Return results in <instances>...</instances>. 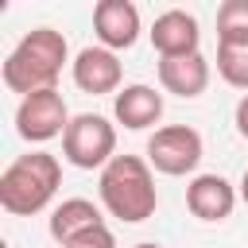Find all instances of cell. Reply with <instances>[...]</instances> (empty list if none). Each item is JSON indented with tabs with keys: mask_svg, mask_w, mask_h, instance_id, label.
Here are the masks:
<instances>
[{
	"mask_svg": "<svg viewBox=\"0 0 248 248\" xmlns=\"http://www.w3.org/2000/svg\"><path fill=\"white\" fill-rule=\"evenodd\" d=\"M74 244H81V248H116V236H112V229H108V225H101V229H93V232L78 236Z\"/></svg>",
	"mask_w": 248,
	"mask_h": 248,
	"instance_id": "obj_16",
	"label": "cell"
},
{
	"mask_svg": "<svg viewBox=\"0 0 248 248\" xmlns=\"http://www.w3.org/2000/svg\"><path fill=\"white\" fill-rule=\"evenodd\" d=\"M240 202H244V205H248V170H244V174H240Z\"/></svg>",
	"mask_w": 248,
	"mask_h": 248,
	"instance_id": "obj_18",
	"label": "cell"
},
{
	"mask_svg": "<svg viewBox=\"0 0 248 248\" xmlns=\"http://www.w3.org/2000/svg\"><path fill=\"white\" fill-rule=\"evenodd\" d=\"M217 43H248V0H225L217 8Z\"/></svg>",
	"mask_w": 248,
	"mask_h": 248,
	"instance_id": "obj_15",
	"label": "cell"
},
{
	"mask_svg": "<svg viewBox=\"0 0 248 248\" xmlns=\"http://www.w3.org/2000/svg\"><path fill=\"white\" fill-rule=\"evenodd\" d=\"M136 248H163V244H155V240H143V244H136Z\"/></svg>",
	"mask_w": 248,
	"mask_h": 248,
	"instance_id": "obj_19",
	"label": "cell"
},
{
	"mask_svg": "<svg viewBox=\"0 0 248 248\" xmlns=\"http://www.w3.org/2000/svg\"><path fill=\"white\" fill-rule=\"evenodd\" d=\"M70 120L74 116H70V108H66L58 89H39V93L23 97L19 108H16V132L27 143H46L54 136H66Z\"/></svg>",
	"mask_w": 248,
	"mask_h": 248,
	"instance_id": "obj_6",
	"label": "cell"
},
{
	"mask_svg": "<svg viewBox=\"0 0 248 248\" xmlns=\"http://www.w3.org/2000/svg\"><path fill=\"white\" fill-rule=\"evenodd\" d=\"M202 155H205V143H202V136L190 124L155 128V136L147 140V163H151V170H159L167 178L194 174L198 163H202Z\"/></svg>",
	"mask_w": 248,
	"mask_h": 248,
	"instance_id": "obj_5",
	"label": "cell"
},
{
	"mask_svg": "<svg viewBox=\"0 0 248 248\" xmlns=\"http://www.w3.org/2000/svg\"><path fill=\"white\" fill-rule=\"evenodd\" d=\"M112 116H116V124H124L132 132H143V128L159 124V116H163V93L151 89V85H140V81L124 85L112 97Z\"/></svg>",
	"mask_w": 248,
	"mask_h": 248,
	"instance_id": "obj_12",
	"label": "cell"
},
{
	"mask_svg": "<svg viewBox=\"0 0 248 248\" xmlns=\"http://www.w3.org/2000/svg\"><path fill=\"white\" fill-rule=\"evenodd\" d=\"M93 31H97L101 46L128 50L140 39V8L132 0H101L93 8Z\"/></svg>",
	"mask_w": 248,
	"mask_h": 248,
	"instance_id": "obj_9",
	"label": "cell"
},
{
	"mask_svg": "<svg viewBox=\"0 0 248 248\" xmlns=\"http://www.w3.org/2000/svg\"><path fill=\"white\" fill-rule=\"evenodd\" d=\"M66 62H70L66 35L54 27H35L4 58V85L12 93H19V101L39 93V89H58L54 81H58Z\"/></svg>",
	"mask_w": 248,
	"mask_h": 248,
	"instance_id": "obj_1",
	"label": "cell"
},
{
	"mask_svg": "<svg viewBox=\"0 0 248 248\" xmlns=\"http://www.w3.org/2000/svg\"><path fill=\"white\" fill-rule=\"evenodd\" d=\"M236 202H240V190L225 174H194L190 186H186V209L198 221H209V225L232 217Z\"/></svg>",
	"mask_w": 248,
	"mask_h": 248,
	"instance_id": "obj_8",
	"label": "cell"
},
{
	"mask_svg": "<svg viewBox=\"0 0 248 248\" xmlns=\"http://www.w3.org/2000/svg\"><path fill=\"white\" fill-rule=\"evenodd\" d=\"M159 85L182 101L202 97L209 85V58L198 54H178V58H159Z\"/></svg>",
	"mask_w": 248,
	"mask_h": 248,
	"instance_id": "obj_11",
	"label": "cell"
},
{
	"mask_svg": "<svg viewBox=\"0 0 248 248\" xmlns=\"http://www.w3.org/2000/svg\"><path fill=\"white\" fill-rule=\"evenodd\" d=\"M62 186V163L50 151H27L12 159L0 174V205L12 217L43 213Z\"/></svg>",
	"mask_w": 248,
	"mask_h": 248,
	"instance_id": "obj_3",
	"label": "cell"
},
{
	"mask_svg": "<svg viewBox=\"0 0 248 248\" xmlns=\"http://www.w3.org/2000/svg\"><path fill=\"white\" fill-rule=\"evenodd\" d=\"M97 194H101V205L108 209V217H116L124 225H140V221L155 217V205H159L151 163L140 155H116L101 170Z\"/></svg>",
	"mask_w": 248,
	"mask_h": 248,
	"instance_id": "obj_2",
	"label": "cell"
},
{
	"mask_svg": "<svg viewBox=\"0 0 248 248\" xmlns=\"http://www.w3.org/2000/svg\"><path fill=\"white\" fill-rule=\"evenodd\" d=\"M151 46L159 50V58H178V54H198V43H202V31H198V19L182 8H167L163 16H155L151 23Z\"/></svg>",
	"mask_w": 248,
	"mask_h": 248,
	"instance_id": "obj_10",
	"label": "cell"
},
{
	"mask_svg": "<svg viewBox=\"0 0 248 248\" xmlns=\"http://www.w3.org/2000/svg\"><path fill=\"white\" fill-rule=\"evenodd\" d=\"M58 248H81V244H58Z\"/></svg>",
	"mask_w": 248,
	"mask_h": 248,
	"instance_id": "obj_20",
	"label": "cell"
},
{
	"mask_svg": "<svg viewBox=\"0 0 248 248\" xmlns=\"http://www.w3.org/2000/svg\"><path fill=\"white\" fill-rule=\"evenodd\" d=\"M217 74L248 93V43H217Z\"/></svg>",
	"mask_w": 248,
	"mask_h": 248,
	"instance_id": "obj_14",
	"label": "cell"
},
{
	"mask_svg": "<svg viewBox=\"0 0 248 248\" xmlns=\"http://www.w3.org/2000/svg\"><path fill=\"white\" fill-rule=\"evenodd\" d=\"M62 159L78 170H105L116 159V124L101 112H78L62 136Z\"/></svg>",
	"mask_w": 248,
	"mask_h": 248,
	"instance_id": "obj_4",
	"label": "cell"
},
{
	"mask_svg": "<svg viewBox=\"0 0 248 248\" xmlns=\"http://www.w3.org/2000/svg\"><path fill=\"white\" fill-rule=\"evenodd\" d=\"M70 74H74V85L81 93H120V78H124V66L116 58V50L108 46H81L70 62Z\"/></svg>",
	"mask_w": 248,
	"mask_h": 248,
	"instance_id": "obj_7",
	"label": "cell"
},
{
	"mask_svg": "<svg viewBox=\"0 0 248 248\" xmlns=\"http://www.w3.org/2000/svg\"><path fill=\"white\" fill-rule=\"evenodd\" d=\"M232 120H236V132L248 140V93L236 101V112H232Z\"/></svg>",
	"mask_w": 248,
	"mask_h": 248,
	"instance_id": "obj_17",
	"label": "cell"
},
{
	"mask_svg": "<svg viewBox=\"0 0 248 248\" xmlns=\"http://www.w3.org/2000/svg\"><path fill=\"white\" fill-rule=\"evenodd\" d=\"M105 225V213H101V205H93L89 198H66L62 205H54V213H50V236L58 240V244H74L78 236H85V232H93V229H101Z\"/></svg>",
	"mask_w": 248,
	"mask_h": 248,
	"instance_id": "obj_13",
	"label": "cell"
}]
</instances>
